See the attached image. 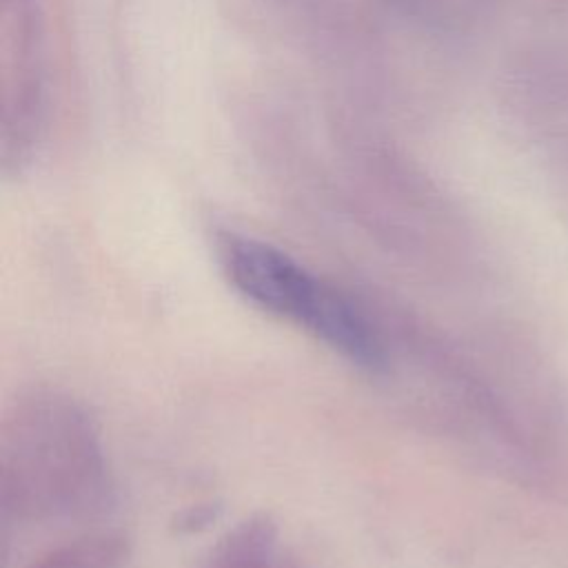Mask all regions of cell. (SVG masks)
I'll list each match as a JSON object with an SVG mask.
<instances>
[{
    "instance_id": "cell-1",
    "label": "cell",
    "mask_w": 568,
    "mask_h": 568,
    "mask_svg": "<svg viewBox=\"0 0 568 568\" xmlns=\"http://www.w3.org/2000/svg\"><path fill=\"white\" fill-rule=\"evenodd\" d=\"M100 428L82 402L58 388H29L0 426V499L16 521L100 510L109 499Z\"/></svg>"
},
{
    "instance_id": "cell-2",
    "label": "cell",
    "mask_w": 568,
    "mask_h": 568,
    "mask_svg": "<svg viewBox=\"0 0 568 568\" xmlns=\"http://www.w3.org/2000/svg\"><path fill=\"white\" fill-rule=\"evenodd\" d=\"M217 253L229 284L248 304L302 328L357 368H386V342L371 317L293 255L235 233L220 235Z\"/></svg>"
},
{
    "instance_id": "cell-3",
    "label": "cell",
    "mask_w": 568,
    "mask_h": 568,
    "mask_svg": "<svg viewBox=\"0 0 568 568\" xmlns=\"http://www.w3.org/2000/svg\"><path fill=\"white\" fill-rule=\"evenodd\" d=\"M2 49L16 55L4 60V166L20 164L38 138L42 109L40 31L31 0H4Z\"/></svg>"
},
{
    "instance_id": "cell-4",
    "label": "cell",
    "mask_w": 568,
    "mask_h": 568,
    "mask_svg": "<svg viewBox=\"0 0 568 568\" xmlns=\"http://www.w3.org/2000/svg\"><path fill=\"white\" fill-rule=\"evenodd\" d=\"M191 568H291L280 555V532L271 517L251 515L209 546Z\"/></svg>"
},
{
    "instance_id": "cell-5",
    "label": "cell",
    "mask_w": 568,
    "mask_h": 568,
    "mask_svg": "<svg viewBox=\"0 0 568 568\" xmlns=\"http://www.w3.org/2000/svg\"><path fill=\"white\" fill-rule=\"evenodd\" d=\"M131 541L120 530H93L36 552L24 568H122Z\"/></svg>"
},
{
    "instance_id": "cell-6",
    "label": "cell",
    "mask_w": 568,
    "mask_h": 568,
    "mask_svg": "<svg viewBox=\"0 0 568 568\" xmlns=\"http://www.w3.org/2000/svg\"><path fill=\"white\" fill-rule=\"evenodd\" d=\"M217 513H220V506H215V504H195L178 517V530L180 532H197V530L206 528L209 524H213L217 519Z\"/></svg>"
}]
</instances>
